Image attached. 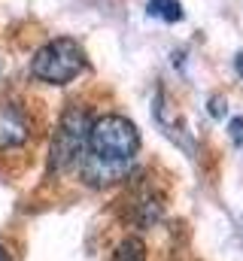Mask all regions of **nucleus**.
<instances>
[{
  "mask_svg": "<svg viewBox=\"0 0 243 261\" xmlns=\"http://www.w3.org/2000/svg\"><path fill=\"white\" fill-rule=\"evenodd\" d=\"M88 130H91V116L82 107H67L61 116L58 128L49 143V170L52 173H70L79 167L85 149H88Z\"/></svg>",
  "mask_w": 243,
  "mask_h": 261,
  "instance_id": "f257e3e1",
  "label": "nucleus"
},
{
  "mask_svg": "<svg viewBox=\"0 0 243 261\" xmlns=\"http://www.w3.org/2000/svg\"><path fill=\"white\" fill-rule=\"evenodd\" d=\"M85 152H91L94 158H104V161L128 164L140 152V130L134 128V122H128L125 116H101V119H91L88 149Z\"/></svg>",
  "mask_w": 243,
  "mask_h": 261,
  "instance_id": "f03ea898",
  "label": "nucleus"
},
{
  "mask_svg": "<svg viewBox=\"0 0 243 261\" xmlns=\"http://www.w3.org/2000/svg\"><path fill=\"white\" fill-rule=\"evenodd\" d=\"M88 67V58L82 52V46L70 37H58L52 43H46L34 61H31V73L40 79V82H49V85H67L73 82L82 70Z\"/></svg>",
  "mask_w": 243,
  "mask_h": 261,
  "instance_id": "7ed1b4c3",
  "label": "nucleus"
},
{
  "mask_svg": "<svg viewBox=\"0 0 243 261\" xmlns=\"http://www.w3.org/2000/svg\"><path fill=\"white\" fill-rule=\"evenodd\" d=\"M31 140V116L21 103H0V149H15Z\"/></svg>",
  "mask_w": 243,
  "mask_h": 261,
  "instance_id": "20e7f679",
  "label": "nucleus"
},
{
  "mask_svg": "<svg viewBox=\"0 0 243 261\" xmlns=\"http://www.w3.org/2000/svg\"><path fill=\"white\" fill-rule=\"evenodd\" d=\"M79 173H82V182H85V186H91V189H107V186L121 182V179L131 173V161H128V164L104 161V158H94L91 152H85L82 161H79Z\"/></svg>",
  "mask_w": 243,
  "mask_h": 261,
  "instance_id": "39448f33",
  "label": "nucleus"
},
{
  "mask_svg": "<svg viewBox=\"0 0 243 261\" xmlns=\"http://www.w3.org/2000/svg\"><path fill=\"white\" fill-rule=\"evenodd\" d=\"M161 210H164L161 195H149V192H143V195L134 197V203H131V222H134L137 228H149V225L158 222Z\"/></svg>",
  "mask_w": 243,
  "mask_h": 261,
  "instance_id": "423d86ee",
  "label": "nucleus"
},
{
  "mask_svg": "<svg viewBox=\"0 0 243 261\" xmlns=\"http://www.w3.org/2000/svg\"><path fill=\"white\" fill-rule=\"evenodd\" d=\"M146 12H149L152 18L167 21V24H177V21H182V15H185L180 0H149V3H146Z\"/></svg>",
  "mask_w": 243,
  "mask_h": 261,
  "instance_id": "0eeeda50",
  "label": "nucleus"
},
{
  "mask_svg": "<svg viewBox=\"0 0 243 261\" xmlns=\"http://www.w3.org/2000/svg\"><path fill=\"white\" fill-rule=\"evenodd\" d=\"M113 261H146V243L140 237H128L121 240L113 252Z\"/></svg>",
  "mask_w": 243,
  "mask_h": 261,
  "instance_id": "6e6552de",
  "label": "nucleus"
},
{
  "mask_svg": "<svg viewBox=\"0 0 243 261\" xmlns=\"http://www.w3.org/2000/svg\"><path fill=\"white\" fill-rule=\"evenodd\" d=\"M228 137H231L234 146H243V116H237V119L228 122Z\"/></svg>",
  "mask_w": 243,
  "mask_h": 261,
  "instance_id": "1a4fd4ad",
  "label": "nucleus"
},
{
  "mask_svg": "<svg viewBox=\"0 0 243 261\" xmlns=\"http://www.w3.org/2000/svg\"><path fill=\"white\" fill-rule=\"evenodd\" d=\"M225 113H228L225 100H222V97H210V116H213V119H222Z\"/></svg>",
  "mask_w": 243,
  "mask_h": 261,
  "instance_id": "9d476101",
  "label": "nucleus"
},
{
  "mask_svg": "<svg viewBox=\"0 0 243 261\" xmlns=\"http://www.w3.org/2000/svg\"><path fill=\"white\" fill-rule=\"evenodd\" d=\"M234 70L243 76V52H237V58H234Z\"/></svg>",
  "mask_w": 243,
  "mask_h": 261,
  "instance_id": "9b49d317",
  "label": "nucleus"
},
{
  "mask_svg": "<svg viewBox=\"0 0 243 261\" xmlns=\"http://www.w3.org/2000/svg\"><path fill=\"white\" fill-rule=\"evenodd\" d=\"M0 261H12V258H9V252H6V246H3V243H0Z\"/></svg>",
  "mask_w": 243,
  "mask_h": 261,
  "instance_id": "f8f14e48",
  "label": "nucleus"
}]
</instances>
